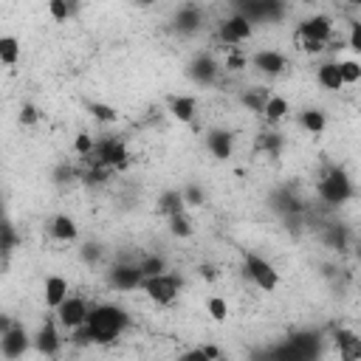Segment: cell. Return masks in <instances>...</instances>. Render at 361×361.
Masks as SVG:
<instances>
[{"label":"cell","mask_w":361,"mask_h":361,"mask_svg":"<svg viewBox=\"0 0 361 361\" xmlns=\"http://www.w3.org/2000/svg\"><path fill=\"white\" fill-rule=\"evenodd\" d=\"M127 327H130V313L121 305H113V302L93 305L87 324L76 330V341L79 344H113L116 338H121Z\"/></svg>","instance_id":"6da1fadb"},{"label":"cell","mask_w":361,"mask_h":361,"mask_svg":"<svg viewBox=\"0 0 361 361\" xmlns=\"http://www.w3.org/2000/svg\"><path fill=\"white\" fill-rule=\"evenodd\" d=\"M336 37V25H333V17L327 14H313L307 20L299 23L296 28V42L305 54H322Z\"/></svg>","instance_id":"7a4b0ae2"},{"label":"cell","mask_w":361,"mask_h":361,"mask_svg":"<svg viewBox=\"0 0 361 361\" xmlns=\"http://www.w3.org/2000/svg\"><path fill=\"white\" fill-rule=\"evenodd\" d=\"M316 192H319V197H322L324 203L341 206V203H347V200L353 197V180H350V175H347L344 169L333 166V169H327V172L322 175V180L316 183Z\"/></svg>","instance_id":"3957f363"},{"label":"cell","mask_w":361,"mask_h":361,"mask_svg":"<svg viewBox=\"0 0 361 361\" xmlns=\"http://www.w3.org/2000/svg\"><path fill=\"white\" fill-rule=\"evenodd\" d=\"M127 147H124V141L121 138H102L96 147H93V152L85 158L90 166H99V169H116V166H124L127 164Z\"/></svg>","instance_id":"277c9868"},{"label":"cell","mask_w":361,"mask_h":361,"mask_svg":"<svg viewBox=\"0 0 361 361\" xmlns=\"http://www.w3.org/2000/svg\"><path fill=\"white\" fill-rule=\"evenodd\" d=\"M141 290L149 296V302H155V305L166 307V305H172V302L180 296V279H178L175 274L147 276V279H144V285H141Z\"/></svg>","instance_id":"5b68a950"},{"label":"cell","mask_w":361,"mask_h":361,"mask_svg":"<svg viewBox=\"0 0 361 361\" xmlns=\"http://www.w3.org/2000/svg\"><path fill=\"white\" fill-rule=\"evenodd\" d=\"M54 316H56V322H59V327H65V330H82L85 324H87V316H90V305L82 299V296H68L56 310H54Z\"/></svg>","instance_id":"8992f818"},{"label":"cell","mask_w":361,"mask_h":361,"mask_svg":"<svg viewBox=\"0 0 361 361\" xmlns=\"http://www.w3.org/2000/svg\"><path fill=\"white\" fill-rule=\"evenodd\" d=\"M34 347V336L23 327V324H11L0 333V350H3V358L6 361H17L23 358L28 350Z\"/></svg>","instance_id":"52a82bcc"},{"label":"cell","mask_w":361,"mask_h":361,"mask_svg":"<svg viewBox=\"0 0 361 361\" xmlns=\"http://www.w3.org/2000/svg\"><path fill=\"white\" fill-rule=\"evenodd\" d=\"M245 274H248V279H251L259 290H265V293H274V290L279 288V274H276V268H274L268 259L257 257V254H245Z\"/></svg>","instance_id":"ba28073f"},{"label":"cell","mask_w":361,"mask_h":361,"mask_svg":"<svg viewBox=\"0 0 361 361\" xmlns=\"http://www.w3.org/2000/svg\"><path fill=\"white\" fill-rule=\"evenodd\" d=\"M107 279H110V288H113V290H121V293L135 290V288L144 285V274H141L138 262H116V265L110 268Z\"/></svg>","instance_id":"9c48e42d"},{"label":"cell","mask_w":361,"mask_h":361,"mask_svg":"<svg viewBox=\"0 0 361 361\" xmlns=\"http://www.w3.org/2000/svg\"><path fill=\"white\" fill-rule=\"evenodd\" d=\"M251 34H254V25H251L243 14H231V17H228V20H223V23H220V28H217L220 42H223V45H228V48H237V45H240V42H245Z\"/></svg>","instance_id":"30bf717a"},{"label":"cell","mask_w":361,"mask_h":361,"mask_svg":"<svg viewBox=\"0 0 361 361\" xmlns=\"http://www.w3.org/2000/svg\"><path fill=\"white\" fill-rule=\"evenodd\" d=\"M59 347H62L59 322H56V319H45V322L37 327V333H34V350H37L39 355L54 358V355L59 353Z\"/></svg>","instance_id":"8fae6325"},{"label":"cell","mask_w":361,"mask_h":361,"mask_svg":"<svg viewBox=\"0 0 361 361\" xmlns=\"http://www.w3.org/2000/svg\"><path fill=\"white\" fill-rule=\"evenodd\" d=\"M333 344H336L338 361H361V333L350 327H338L333 333Z\"/></svg>","instance_id":"7c38bea8"},{"label":"cell","mask_w":361,"mask_h":361,"mask_svg":"<svg viewBox=\"0 0 361 361\" xmlns=\"http://www.w3.org/2000/svg\"><path fill=\"white\" fill-rule=\"evenodd\" d=\"M251 68L259 71V73H265V76H279V73H285L288 59H285L279 51L262 48V51H257V54L251 56Z\"/></svg>","instance_id":"4fadbf2b"},{"label":"cell","mask_w":361,"mask_h":361,"mask_svg":"<svg viewBox=\"0 0 361 361\" xmlns=\"http://www.w3.org/2000/svg\"><path fill=\"white\" fill-rule=\"evenodd\" d=\"M68 296H71V288H68V279L65 276H59V274L45 276V282H42V299H45V305L51 310H56Z\"/></svg>","instance_id":"5bb4252c"},{"label":"cell","mask_w":361,"mask_h":361,"mask_svg":"<svg viewBox=\"0 0 361 361\" xmlns=\"http://www.w3.org/2000/svg\"><path fill=\"white\" fill-rule=\"evenodd\" d=\"M206 149H209L217 161H226V158H231V152H234V135H231L228 130H223V127L209 130V133H206Z\"/></svg>","instance_id":"9a60e30c"},{"label":"cell","mask_w":361,"mask_h":361,"mask_svg":"<svg viewBox=\"0 0 361 361\" xmlns=\"http://www.w3.org/2000/svg\"><path fill=\"white\" fill-rule=\"evenodd\" d=\"M217 73H220V65H217L209 54H197V56L192 59V65H189V76H192L197 85H214Z\"/></svg>","instance_id":"2e32d148"},{"label":"cell","mask_w":361,"mask_h":361,"mask_svg":"<svg viewBox=\"0 0 361 361\" xmlns=\"http://www.w3.org/2000/svg\"><path fill=\"white\" fill-rule=\"evenodd\" d=\"M203 25V8L200 6H180L175 14V28L180 34H195Z\"/></svg>","instance_id":"e0dca14e"},{"label":"cell","mask_w":361,"mask_h":361,"mask_svg":"<svg viewBox=\"0 0 361 361\" xmlns=\"http://www.w3.org/2000/svg\"><path fill=\"white\" fill-rule=\"evenodd\" d=\"M316 82H319V87H324V90H330V93H338V90L344 87L338 62H322V65L316 68Z\"/></svg>","instance_id":"ac0fdd59"},{"label":"cell","mask_w":361,"mask_h":361,"mask_svg":"<svg viewBox=\"0 0 361 361\" xmlns=\"http://www.w3.org/2000/svg\"><path fill=\"white\" fill-rule=\"evenodd\" d=\"M48 231H51V237L59 240V243H73V240L79 237V226H76V220H73L71 214H56V217L51 220Z\"/></svg>","instance_id":"d6986e66"},{"label":"cell","mask_w":361,"mask_h":361,"mask_svg":"<svg viewBox=\"0 0 361 361\" xmlns=\"http://www.w3.org/2000/svg\"><path fill=\"white\" fill-rule=\"evenodd\" d=\"M158 212H161V214H166V217H175V214H180V212H186L183 192H178V189L164 192V195L158 197Z\"/></svg>","instance_id":"ffe728a7"},{"label":"cell","mask_w":361,"mask_h":361,"mask_svg":"<svg viewBox=\"0 0 361 361\" xmlns=\"http://www.w3.org/2000/svg\"><path fill=\"white\" fill-rule=\"evenodd\" d=\"M169 113L178 118V121H192L195 113H197V102L192 96H175L169 102Z\"/></svg>","instance_id":"44dd1931"},{"label":"cell","mask_w":361,"mask_h":361,"mask_svg":"<svg viewBox=\"0 0 361 361\" xmlns=\"http://www.w3.org/2000/svg\"><path fill=\"white\" fill-rule=\"evenodd\" d=\"M288 110H290L288 99H285V96H276V93H271V96H268V102H265V110H262V116H265V121L276 124V121H282V118L288 116Z\"/></svg>","instance_id":"7402d4cb"},{"label":"cell","mask_w":361,"mask_h":361,"mask_svg":"<svg viewBox=\"0 0 361 361\" xmlns=\"http://www.w3.org/2000/svg\"><path fill=\"white\" fill-rule=\"evenodd\" d=\"M299 124H302V130H307L310 135H319V133H324V127H327V118H324V113H322V110L310 107V110L299 113Z\"/></svg>","instance_id":"603a6c76"},{"label":"cell","mask_w":361,"mask_h":361,"mask_svg":"<svg viewBox=\"0 0 361 361\" xmlns=\"http://www.w3.org/2000/svg\"><path fill=\"white\" fill-rule=\"evenodd\" d=\"M17 59H20V42H17V37L3 34L0 37V62L6 68H11V65H17Z\"/></svg>","instance_id":"cb8c5ba5"},{"label":"cell","mask_w":361,"mask_h":361,"mask_svg":"<svg viewBox=\"0 0 361 361\" xmlns=\"http://www.w3.org/2000/svg\"><path fill=\"white\" fill-rule=\"evenodd\" d=\"M169 231H172L175 237H192V234H195V223H192V217H189L186 212H180V214L169 217Z\"/></svg>","instance_id":"d4e9b609"},{"label":"cell","mask_w":361,"mask_h":361,"mask_svg":"<svg viewBox=\"0 0 361 361\" xmlns=\"http://www.w3.org/2000/svg\"><path fill=\"white\" fill-rule=\"evenodd\" d=\"M138 268H141L144 279H147V276H158V274H166V262H164V257H158V254H149V257L138 259Z\"/></svg>","instance_id":"484cf974"},{"label":"cell","mask_w":361,"mask_h":361,"mask_svg":"<svg viewBox=\"0 0 361 361\" xmlns=\"http://www.w3.org/2000/svg\"><path fill=\"white\" fill-rule=\"evenodd\" d=\"M338 71L344 85H358L361 82V62L358 59H338Z\"/></svg>","instance_id":"4316f807"},{"label":"cell","mask_w":361,"mask_h":361,"mask_svg":"<svg viewBox=\"0 0 361 361\" xmlns=\"http://www.w3.org/2000/svg\"><path fill=\"white\" fill-rule=\"evenodd\" d=\"M324 243L330 248H347V231L341 226H327L324 228Z\"/></svg>","instance_id":"83f0119b"},{"label":"cell","mask_w":361,"mask_h":361,"mask_svg":"<svg viewBox=\"0 0 361 361\" xmlns=\"http://www.w3.org/2000/svg\"><path fill=\"white\" fill-rule=\"evenodd\" d=\"M206 310H209V316H212L214 322H223V319L228 316V305H226L223 296H209V299H206Z\"/></svg>","instance_id":"f1b7e54d"},{"label":"cell","mask_w":361,"mask_h":361,"mask_svg":"<svg viewBox=\"0 0 361 361\" xmlns=\"http://www.w3.org/2000/svg\"><path fill=\"white\" fill-rule=\"evenodd\" d=\"M87 110H90V116L99 118V121H116V116H118L116 107H110V104H99V102H90Z\"/></svg>","instance_id":"f546056e"},{"label":"cell","mask_w":361,"mask_h":361,"mask_svg":"<svg viewBox=\"0 0 361 361\" xmlns=\"http://www.w3.org/2000/svg\"><path fill=\"white\" fill-rule=\"evenodd\" d=\"M217 350L214 347H200V350H189L183 355H178V361H214Z\"/></svg>","instance_id":"4dcf8cb0"},{"label":"cell","mask_w":361,"mask_h":361,"mask_svg":"<svg viewBox=\"0 0 361 361\" xmlns=\"http://www.w3.org/2000/svg\"><path fill=\"white\" fill-rule=\"evenodd\" d=\"M93 147H96V141H93L87 133H79V135H76V141H73V152H76V155H82V158H87V155L93 152Z\"/></svg>","instance_id":"1f68e13d"},{"label":"cell","mask_w":361,"mask_h":361,"mask_svg":"<svg viewBox=\"0 0 361 361\" xmlns=\"http://www.w3.org/2000/svg\"><path fill=\"white\" fill-rule=\"evenodd\" d=\"M347 45H350L355 54H361V20H353V23H350V31H347Z\"/></svg>","instance_id":"d6a6232c"},{"label":"cell","mask_w":361,"mask_h":361,"mask_svg":"<svg viewBox=\"0 0 361 361\" xmlns=\"http://www.w3.org/2000/svg\"><path fill=\"white\" fill-rule=\"evenodd\" d=\"M48 11H51V17H54L56 23H62V20H68L71 6H68L65 0H51V3H48Z\"/></svg>","instance_id":"836d02e7"},{"label":"cell","mask_w":361,"mask_h":361,"mask_svg":"<svg viewBox=\"0 0 361 361\" xmlns=\"http://www.w3.org/2000/svg\"><path fill=\"white\" fill-rule=\"evenodd\" d=\"M82 259L90 262V265L99 262V259H102V245H99V243H87V245H82Z\"/></svg>","instance_id":"e575fe53"},{"label":"cell","mask_w":361,"mask_h":361,"mask_svg":"<svg viewBox=\"0 0 361 361\" xmlns=\"http://www.w3.org/2000/svg\"><path fill=\"white\" fill-rule=\"evenodd\" d=\"M14 243H17V237H14V228L6 223V226H3V257H6V259H8V254L14 251Z\"/></svg>","instance_id":"d590c367"},{"label":"cell","mask_w":361,"mask_h":361,"mask_svg":"<svg viewBox=\"0 0 361 361\" xmlns=\"http://www.w3.org/2000/svg\"><path fill=\"white\" fill-rule=\"evenodd\" d=\"M37 118H39V116H37V107H34V104H23V107H20V121H23V124H34Z\"/></svg>","instance_id":"8d00e7d4"},{"label":"cell","mask_w":361,"mask_h":361,"mask_svg":"<svg viewBox=\"0 0 361 361\" xmlns=\"http://www.w3.org/2000/svg\"><path fill=\"white\" fill-rule=\"evenodd\" d=\"M183 200H186L189 206H200L203 195H200V189H197V186H186V189H183Z\"/></svg>","instance_id":"74e56055"},{"label":"cell","mask_w":361,"mask_h":361,"mask_svg":"<svg viewBox=\"0 0 361 361\" xmlns=\"http://www.w3.org/2000/svg\"><path fill=\"white\" fill-rule=\"evenodd\" d=\"M243 65H248V59H245V56H240V54H231V56L226 59V68H231V71H240Z\"/></svg>","instance_id":"f35d334b"},{"label":"cell","mask_w":361,"mask_h":361,"mask_svg":"<svg viewBox=\"0 0 361 361\" xmlns=\"http://www.w3.org/2000/svg\"><path fill=\"white\" fill-rule=\"evenodd\" d=\"M355 254H358V259H361V243H358V251H355Z\"/></svg>","instance_id":"ab89813d"}]
</instances>
